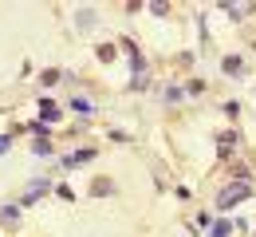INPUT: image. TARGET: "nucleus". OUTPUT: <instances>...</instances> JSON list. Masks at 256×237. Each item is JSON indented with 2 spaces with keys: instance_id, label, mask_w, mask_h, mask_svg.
Masks as SVG:
<instances>
[{
  "instance_id": "nucleus-1",
  "label": "nucleus",
  "mask_w": 256,
  "mask_h": 237,
  "mask_svg": "<svg viewBox=\"0 0 256 237\" xmlns=\"http://www.w3.org/2000/svg\"><path fill=\"white\" fill-rule=\"evenodd\" d=\"M248 194H252V190H248V182H232V186H228L224 194H217V205H221V209H228V205L244 202Z\"/></svg>"
},
{
  "instance_id": "nucleus-2",
  "label": "nucleus",
  "mask_w": 256,
  "mask_h": 237,
  "mask_svg": "<svg viewBox=\"0 0 256 237\" xmlns=\"http://www.w3.org/2000/svg\"><path fill=\"white\" fill-rule=\"evenodd\" d=\"M224 233H228V225L221 221V225H213V233H209V237H224Z\"/></svg>"
}]
</instances>
